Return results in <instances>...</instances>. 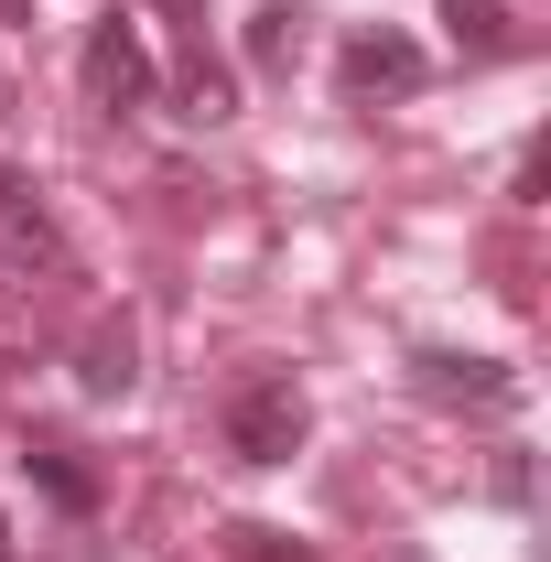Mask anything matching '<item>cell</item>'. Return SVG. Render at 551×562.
<instances>
[{"label":"cell","mask_w":551,"mask_h":562,"mask_svg":"<svg viewBox=\"0 0 551 562\" xmlns=\"http://www.w3.org/2000/svg\"><path fill=\"white\" fill-rule=\"evenodd\" d=\"M303 432H314V401H303L292 368H260V379L227 390V454H238V465H292Z\"/></svg>","instance_id":"obj_1"},{"label":"cell","mask_w":551,"mask_h":562,"mask_svg":"<svg viewBox=\"0 0 551 562\" xmlns=\"http://www.w3.org/2000/svg\"><path fill=\"white\" fill-rule=\"evenodd\" d=\"M87 98H98V109H109V120H131L140 98H151V44H140V22H120V11H109V22H98V33H87Z\"/></svg>","instance_id":"obj_2"},{"label":"cell","mask_w":551,"mask_h":562,"mask_svg":"<svg viewBox=\"0 0 551 562\" xmlns=\"http://www.w3.org/2000/svg\"><path fill=\"white\" fill-rule=\"evenodd\" d=\"M421 76H432V66H421L412 33H357V44L336 55V87H346V98H412Z\"/></svg>","instance_id":"obj_3"},{"label":"cell","mask_w":551,"mask_h":562,"mask_svg":"<svg viewBox=\"0 0 551 562\" xmlns=\"http://www.w3.org/2000/svg\"><path fill=\"white\" fill-rule=\"evenodd\" d=\"M412 368H421V390H432V401H486V412H508V401H519V368H508V357H454V347H421Z\"/></svg>","instance_id":"obj_4"},{"label":"cell","mask_w":551,"mask_h":562,"mask_svg":"<svg viewBox=\"0 0 551 562\" xmlns=\"http://www.w3.org/2000/svg\"><path fill=\"white\" fill-rule=\"evenodd\" d=\"M131 379H140V336L131 325H98V336L76 347V390H87V401H120Z\"/></svg>","instance_id":"obj_5"},{"label":"cell","mask_w":551,"mask_h":562,"mask_svg":"<svg viewBox=\"0 0 551 562\" xmlns=\"http://www.w3.org/2000/svg\"><path fill=\"white\" fill-rule=\"evenodd\" d=\"M22 476H33V487L55 497V508H66V519H87V508H98V476H87V465H76L66 443H33V454H22Z\"/></svg>","instance_id":"obj_6"},{"label":"cell","mask_w":551,"mask_h":562,"mask_svg":"<svg viewBox=\"0 0 551 562\" xmlns=\"http://www.w3.org/2000/svg\"><path fill=\"white\" fill-rule=\"evenodd\" d=\"M227 562H325V552L292 541V530H271V519H238V530H227Z\"/></svg>","instance_id":"obj_7"},{"label":"cell","mask_w":551,"mask_h":562,"mask_svg":"<svg viewBox=\"0 0 551 562\" xmlns=\"http://www.w3.org/2000/svg\"><path fill=\"white\" fill-rule=\"evenodd\" d=\"M443 22H454L465 55H508V11H497V0H443Z\"/></svg>","instance_id":"obj_8"},{"label":"cell","mask_w":551,"mask_h":562,"mask_svg":"<svg viewBox=\"0 0 551 562\" xmlns=\"http://www.w3.org/2000/svg\"><path fill=\"white\" fill-rule=\"evenodd\" d=\"M184 120H238V87H227V66H184Z\"/></svg>","instance_id":"obj_9"},{"label":"cell","mask_w":551,"mask_h":562,"mask_svg":"<svg viewBox=\"0 0 551 562\" xmlns=\"http://www.w3.org/2000/svg\"><path fill=\"white\" fill-rule=\"evenodd\" d=\"M292 22H303V11H292V0H271V11H260V22H249V66H292Z\"/></svg>","instance_id":"obj_10"},{"label":"cell","mask_w":551,"mask_h":562,"mask_svg":"<svg viewBox=\"0 0 551 562\" xmlns=\"http://www.w3.org/2000/svg\"><path fill=\"white\" fill-rule=\"evenodd\" d=\"M22 195H33V184H22V173H11V162H0V206H22Z\"/></svg>","instance_id":"obj_11"},{"label":"cell","mask_w":551,"mask_h":562,"mask_svg":"<svg viewBox=\"0 0 551 562\" xmlns=\"http://www.w3.org/2000/svg\"><path fill=\"white\" fill-rule=\"evenodd\" d=\"M151 11H195V0H151Z\"/></svg>","instance_id":"obj_12"},{"label":"cell","mask_w":551,"mask_h":562,"mask_svg":"<svg viewBox=\"0 0 551 562\" xmlns=\"http://www.w3.org/2000/svg\"><path fill=\"white\" fill-rule=\"evenodd\" d=\"M0 562H11V530H0Z\"/></svg>","instance_id":"obj_13"}]
</instances>
